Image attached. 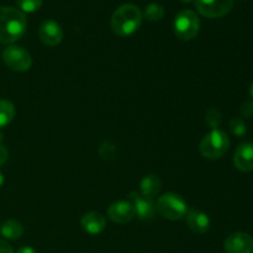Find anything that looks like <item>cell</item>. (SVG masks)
<instances>
[{
    "instance_id": "obj_13",
    "label": "cell",
    "mask_w": 253,
    "mask_h": 253,
    "mask_svg": "<svg viewBox=\"0 0 253 253\" xmlns=\"http://www.w3.org/2000/svg\"><path fill=\"white\" fill-rule=\"evenodd\" d=\"M185 219H187L188 226L194 234L203 235L209 231L210 219L205 212L195 209L189 210L185 215Z\"/></svg>"
},
{
    "instance_id": "obj_12",
    "label": "cell",
    "mask_w": 253,
    "mask_h": 253,
    "mask_svg": "<svg viewBox=\"0 0 253 253\" xmlns=\"http://www.w3.org/2000/svg\"><path fill=\"white\" fill-rule=\"evenodd\" d=\"M234 165L241 172L253 170V143L244 142L237 146L234 153Z\"/></svg>"
},
{
    "instance_id": "obj_5",
    "label": "cell",
    "mask_w": 253,
    "mask_h": 253,
    "mask_svg": "<svg viewBox=\"0 0 253 253\" xmlns=\"http://www.w3.org/2000/svg\"><path fill=\"white\" fill-rule=\"evenodd\" d=\"M174 34L182 41H190L199 34L200 20L199 16L192 10H182L174 19Z\"/></svg>"
},
{
    "instance_id": "obj_24",
    "label": "cell",
    "mask_w": 253,
    "mask_h": 253,
    "mask_svg": "<svg viewBox=\"0 0 253 253\" xmlns=\"http://www.w3.org/2000/svg\"><path fill=\"white\" fill-rule=\"evenodd\" d=\"M7 158H9V152H7V150L4 146L0 145V167L6 162Z\"/></svg>"
},
{
    "instance_id": "obj_22",
    "label": "cell",
    "mask_w": 253,
    "mask_h": 253,
    "mask_svg": "<svg viewBox=\"0 0 253 253\" xmlns=\"http://www.w3.org/2000/svg\"><path fill=\"white\" fill-rule=\"evenodd\" d=\"M241 114L244 118H250L253 115V99H249L245 103H242L241 105Z\"/></svg>"
},
{
    "instance_id": "obj_21",
    "label": "cell",
    "mask_w": 253,
    "mask_h": 253,
    "mask_svg": "<svg viewBox=\"0 0 253 253\" xmlns=\"http://www.w3.org/2000/svg\"><path fill=\"white\" fill-rule=\"evenodd\" d=\"M205 121L210 127L217 128V126L221 123V113L216 108L209 109L207 111V115H205Z\"/></svg>"
},
{
    "instance_id": "obj_28",
    "label": "cell",
    "mask_w": 253,
    "mask_h": 253,
    "mask_svg": "<svg viewBox=\"0 0 253 253\" xmlns=\"http://www.w3.org/2000/svg\"><path fill=\"white\" fill-rule=\"evenodd\" d=\"M2 138H4V135H2V133L0 132V145H1V141H2Z\"/></svg>"
},
{
    "instance_id": "obj_15",
    "label": "cell",
    "mask_w": 253,
    "mask_h": 253,
    "mask_svg": "<svg viewBox=\"0 0 253 253\" xmlns=\"http://www.w3.org/2000/svg\"><path fill=\"white\" fill-rule=\"evenodd\" d=\"M162 184H161L160 178L156 174H148L146 177H143V179L141 180L140 189H141V195L147 199L152 200L153 198L157 197L160 194V190Z\"/></svg>"
},
{
    "instance_id": "obj_18",
    "label": "cell",
    "mask_w": 253,
    "mask_h": 253,
    "mask_svg": "<svg viewBox=\"0 0 253 253\" xmlns=\"http://www.w3.org/2000/svg\"><path fill=\"white\" fill-rule=\"evenodd\" d=\"M142 15L151 22L160 21L165 16V7L162 5L157 4V2H151V4H148L146 6Z\"/></svg>"
},
{
    "instance_id": "obj_3",
    "label": "cell",
    "mask_w": 253,
    "mask_h": 253,
    "mask_svg": "<svg viewBox=\"0 0 253 253\" xmlns=\"http://www.w3.org/2000/svg\"><path fill=\"white\" fill-rule=\"evenodd\" d=\"M230 138L219 128H212L200 142V153L208 160H219L229 151Z\"/></svg>"
},
{
    "instance_id": "obj_29",
    "label": "cell",
    "mask_w": 253,
    "mask_h": 253,
    "mask_svg": "<svg viewBox=\"0 0 253 253\" xmlns=\"http://www.w3.org/2000/svg\"><path fill=\"white\" fill-rule=\"evenodd\" d=\"M180 1H183V2H192L193 0H180Z\"/></svg>"
},
{
    "instance_id": "obj_2",
    "label": "cell",
    "mask_w": 253,
    "mask_h": 253,
    "mask_svg": "<svg viewBox=\"0 0 253 253\" xmlns=\"http://www.w3.org/2000/svg\"><path fill=\"white\" fill-rule=\"evenodd\" d=\"M142 12L136 5L125 4L115 10L111 17V29L120 37L131 36L142 24Z\"/></svg>"
},
{
    "instance_id": "obj_9",
    "label": "cell",
    "mask_w": 253,
    "mask_h": 253,
    "mask_svg": "<svg viewBox=\"0 0 253 253\" xmlns=\"http://www.w3.org/2000/svg\"><path fill=\"white\" fill-rule=\"evenodd\" d=\"M226 253H253V237L246 232L231 234L224 242Z\"/></svg>"
},
{
    "instance_id": "obj_16",
    "label": "cell",
    "mask_w": 253,
    "mask_h": 253,
    "mask_svg": "<svg viewBox=\"0 0 253 253\" xmlns=\"http://www.w3.org/2000/svg\"><path fill=\"white\" fill-rule=\"evenodd\" d=\"M0 234L7 240H19L21 239L22 235H24V226L22 224H20L16 220H7L2 224L1 229H0Z\"/></svg>"
},
{
    "instance_id": "obj_6",
    "label": "cell",
    "mask_w": 253,
    "mask_h": 253,
    "mask_svg": "<svg viewBox=\"0 0 253 253\" xmlns=\"http://www.w3.org/2000/svg\"><path fill=\"white\" fill-rule=\"evenodd\" d=\"M2 59L5 64L15 72H26L32 66V57L30 52L15 44H11L4 49Z\"/></svg>"
},
{
    "instance_id": "obj_1",
    "label": "cell",
    "mask_w": 253,
    "mask_h": 253,
    "mask_svg": "<svg viewBox=\"0 0 253 253\" xmlns=\"http://www.w3.org/2000/svg\"><path fill=\"white\" fill-rule=\"evenodd\" d=\"M27 27L26 16L16 7L0 6V42L11 44L21 39Z\"/></svg>"
},
{
    "instance_id": "obj_23",
    "label": "cell",
    "mask_w": 253,
    "mask_h": 253,
    "mask_svg": "<svg viewBox=\"0 0 253 253\" xmlns=\"http://www.w3.org/2000/svg\"><path fill=\"white\" fill-rule=\"evenodd\" d=\"M0 253H15L12 247L4 240H0Z\"/></svg>"
},
{
    "instance_id": "obj_11",
    "label": "cell",
    "mask_w": 253,
    "mask_h": 253,
    "mask_svg": "<svg viewBox=\"0 0 253 253\" xmlns=\"http://www.w3.org/2000/svg\"><path fill=\"white\" fill-rule=\"evenodd\" d=\"M108 216L116 224H126L131 221L136 214L130 200H118L109 207Z\"/></svg>"
},
{
    "instance_id": "obj_20",
    "label": "cell",
    "mask_w": 253,
    "mask_h": 253,
    "mask_svg": "<svg viewBox=\"0 0 253 253\" xmlns=\"http://www.w3.org/2000/svg\"><path fill=\"white\" fill-rule=\"evenodd\" d=\"M229 127L230 131H231L235 136H237V137H242V136L246 135L247 132L246 123H245L241 118L232 119L229 124Z\"/></svg>"
},
{
    "instance_id": "obj_14",
    "label": "cell",
    "mask_w": 253,
    "mask_h": 253,
    "mask_svg": "<svg viewBox=\"0 0 253 253\" xmlns=\"http://www.w3.org/2000/svg\"><path fill=\"white\" fill-rule=\"evenodd\" d=\"M81 225L85 232L90 235H99L105 230L106 219L96 211L86 212L81 220Z\"/></svg>"
},
{
    "instance_id": "obj_7",
    "label": "cell",
    "mask_w": 253,
    "mask_h": 253,
    "mask_svg": "<svg viewBox=\"0 0 253 253\" xmlns=\"http://www.w3.org/2000/svg\"><path fill=\"white\" fill-rule=\"evenodd\" d=\"M234 6V0H195V7L208 19L225 16Z\"/></svg>"
},
{
    "instance_id": "obj_26",
    "label": "cell",
    "mask_w": 253,
    "mask_h": 253,
    "mask_svg": "<svg viewBox=\"0 0 253 253\" xmlns=\"http://www.w3.org/2000/svg\"><path fill=\"white\" fill-rule=\"evenodd\" d=\"M2 184H4V175H2V173L0 172V187H1Z\"/></svg>"
},
{
    "instance_id": "obj_25",
    "label": "cell",
    "mask_w": 253,
    "mask_h": 253,
    "mask_svg": "<svg viewBox=\"0 0 253 253\" xmlns=\"http://www.w3.org/2000/svg\"><path fill=\"white\" fill-rule=\"evenodd\" d=\"M16 253H37V252L35 251V249H32V247L24 246V247H21V249L17 250Z\"/></svg>"
},
{
    "instance_id": "obj_8",
    "label": "cell",
    "mask_w": 253,
    "mask_h": 253,
    "mask_svg": "<svg viewBox=\"0 0 253 253\" xmlns=\"http://www.w3.org/2000/svg\"><path fill=\"white\" fill-rule=\"evenodd\" d=\"M39 37L46 46L56 47L63 40V30L54 20H44L39 29Z\"/></svg>"
},
{
    "instance_id": "obj_10",
    "label": "cell",
    "mask_w": 253,
    "mask_h": 253,
    "mask_svg": "<svg viewBox=\"0 0 253 253\" xmlns=\"http://www.w3.org/2000/svg\"><path fill=\"white\" fill-rule=\"evenodd\" d=\"M128 197H130V202L133 205L135 214L138 219L143 220V221H150L156 216L157 210H156V204L152 200L142 197L137 192H131Z\"/></svg>"
},
{
    "instance_id": "obj_17",
    "label": "cell",
    "mask_w": 253,
    "mask_h": 253,
    "mask_svg": "<svg viewBox=\"0 0 253 253\" xmlns=\"http://www.w3.org/2000/svg\"><path fill=\"white\" fill-rule=\"evenodd\" d=\"M15 116V106L11 101L0 100V128L5 127L12 121Z\"/></svg>"
},
{
    "instance_id": "obj_27",
    "label": "cell",
    "mask_w": 253,
    "mask_h": 253,
    "mask_svg": "<svg viewBox=\"0 0 253 253\" xmlns=\"http://www.w3.org/2000/svg\"><path fill=\"white\" fill-rule=\"evenodd\" d=\"M250 94H251V96H252V99H253V82H252L251 86H250Z\"/></svg>"
},
{
    "instance_id": "obj_19",
    "label": "cell",
    "mask_w": 253,
    "mask_h": 253,
    "mask_svg": "<svg viewBox=\"0 0 253 253\" xmlns=\"http://www.w3.org/2000/svg\"><path fill=\"white\" fill-rule=\"evenodd\" d=\"M20 11L25 12H35L42 6L43 0H15Z\"/></svg>"
},
{
    "instance_id": "obj_4",
    "label": "cell",
    "mask_w": 253,
    "mask_h": 253,
    "mask_svg": "<svg viewBox=\"0 0 253 253\" xmlns=\"http://www.w3.org/2000/svg\"><path fill=\"white\" fill-rule=\"evenodd\" d=\"M156 210L165 219L175 221L184 217L188 212V205L180 195L174 193H167L158 198L156 203Z\"/></svg>"
}]
</instances>
